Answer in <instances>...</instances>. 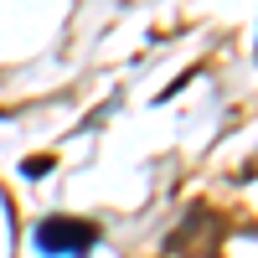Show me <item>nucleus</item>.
<instances>
[{
	"label": "nucleus",
	"mask_w": 258,
	"mask_h": 258,
	"mask_svg": "<svg viewBox=\"0 0 258 258\" xmlns=\"http://www.w3.org/2000/svg\"><path fill=\"white\" fill-rule=\"evenodd\" d=\"M98 243V227L83 217H41L36 222V248L47 258H88Z\"/></svg>",
	"instance_id": "nucleus-1"
},
{
	"label": "nucleus",
	"mask_w": 258,
	"mask_h": 258,
	"mask_svg": "<svg viewBox=\"0 0 258 258\" xmlns=\"http://www.w3.org/2000/svg\"><path fill=\"white\" fill-rule=\"evenodd\" d=\"M222 238V217L212 207H191L186 212V222L165 238V253H202V258H217L212 253V243Z\"/></svg>",
	"instance_id": "nucleus-2"
}]
</instances>
